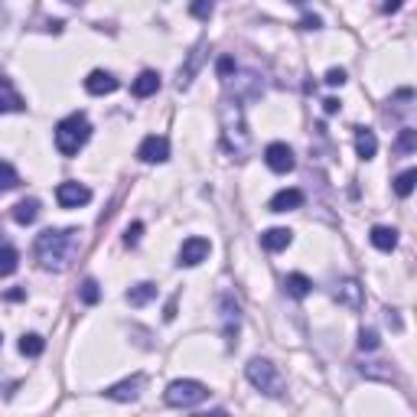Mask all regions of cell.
<instances>
[{"instance_id":"cell-17","label":"cell","mask_w":417,"mask_h":417,"mask_svg":"<svg viewBox=\"0 0 417 417\" xmlns=\"http://www.w3.org/2000/svg\"><path fill=\"white\" fill-rule=\"evenodd\" d=\"M355 153H359L362 160H372V157L379 153V137H375V131H369V127H359V131H355Z\"/></svg>"},{"instance_id":"cell-36","label":"cell","mask_w":417,"mask_h":417,"mask_svg":"<svg viewBox=\"0 0 417 417\" xmlns=\"http://www.w3.org/2000/svg\"><path fill=\"white\" fill-rule=\"evenodd\" d=\"M323 111H326V114H336V111H339V101H336V98H326V101H323Z\"/></svg>"},{"instance_id":"cell-8","label":"cell","mask_w":417,"mask_h":417,"mask_svg":"<svg viewBox=\"0 0 417 417\" xmlns=\"http://www.w3.org/2000/svg\"><path fill=\"white\" fill-rule=\"evenodd\" d=\"M208 251H212L208 238H199V235L186 238V241H183V248H180V264H183V267H196V264H202V261L208 257Z\"/></svg>"},{"instance_id":"cell-40","label":"cell","mask_w":417,"mask_h":417,"mask_svg":"<svg viewBox=\"0 0 417 417\" xmlns=\"http://www.w3.org/2000/svg\"><path fill=\"white\" fill-rule=\"evenodd\" d=\"M66 3H85V0H66Z\"/></svg>"},{"instance_id":"cell-25","label":"cell","mask_w":417,"mask_h":417,"mask_svg":"<svg viewBox=\"0 0 417 417\" xmlns=\"http://www.w3.org/2000/svg\"><path fill=\"white\" fill-rule=\"evenodd\" d=\"M17 261H20L17 248H10V245H0V277L13 274V271H17Z\"/></svg>"},{"instance_id":"cell-21","label":"cell","mask_w":417,"mask_h":417,"mask_svg":"<svg viewBox=\"0 0 417 417\" xmlns=\"http://www.w3.org/2000/svg\"><path fill=\"white\" fill-rule=\"evenodd\" d=\"M153 297H157V284H147V281H143V284H137V287L127 290V304H131V306H143V304H150Z\"/></svg>"},{"instance_id":"cell-28","label":"cell","mask_w":417,"mask_h":417,"mask_svg":"<svg viewBox=\"0 0 417 417\" xmlns=\"http://www.w3.org/2000/svg\"><path fill=\"white\" fill-rule=\"evenodd\" d=\"M98 300H101V287H98V281H92V277H88L85 284H82V304L95 306Z\"/></svg>"},{"instance_id":"cell-22","label":"cell","mask_w":417,"mask_h":417,"mask_svg":"<svg viewBox=\"0 0 417 417\" xmlns=\"http://www.w3.org/2000/svg\"><path fill=\"white\" fill-rule=\"evenodd\" d=\"M284 287H287V294L290 297H297V300H300V297H306L313 290V281L306 274H287V281H284Z\"/></svg>"},{"instance_id":"cell-16","label":"cell","mask_w":417,"mask_h":417,"mask_svg":"<svg viewBox=\"0 0 417 417\" xmlns=\"http://www.w3.org/2000/svg\"><path fill=\"white\" fill-rule=\"evenodd\" d=\"M300 206H304V192L300 190H281L271 199V212H294Z\"/></svg>"},{"instance_id":"cell-18","label":"cell","mask_w":417,"mask_h":417,"mask_svg":"<svg viewBox=\"0 0 417 417\" xmlns=\"http://www.w3.org/2000/svg\"><path fill=\"white\" fill-rule=\"evenodd\" d=\"M131 88H134V95H137V98H150V95H157V92H160V76L147 69V72H141V76L134 78Z\"/></svg>"},{"instance_id":"cell-4","label":"cell","mask_w":417,"mask_h":417,"mask_svg":"<svg viewBox=\"0 0 417 417\" xmlns=\"http://www.w3.org/2000/svg\"><path fill=\"white\" fill-rule=\"evenodd\" d=\"M245 375H248V381H251L257 391H264V395H271V398H277V395L284 391V379H281V372H277L274 362L251 359L245 365Z\"/></svg>"},{"instance_id":"cell-6","label":"cell","mask_w":417,"mask_h":417,"mask_svg":"<svg viewBox=\"0 0 417 417\" xmlns=\"http://www.w3.org/2000/svg\"><path fill=\"white\" fill-rule=\"evenodd\" d=\"M56 202L62 208H78L85 206V202H92V190L88 186H82V183H59L56 186Z\"/></svg>"},{"instance_id":"cell-1","label":"cell","mask_w":417,"mask_h":417,"mask_svg":"<svg viewBox=\"0 0 417 417\" xmlns=\"http://www.w3.org/2000/svg\"><path fill=\"white\" fill-rule=\"evenodd\" d=\"M78 251L76 228H46L36 238V261L43 271H66Z\"/></svg>"},{"instance_id":"cell-19","label":"cell","mask_w":417,"mask_h":417,"mask_svg":"<svg viewBox=\"0 0 417 417\" xmlns=\"http://www.w3.org/2000/svg\"><path fill=\"white\" fill-rule=\"evenodd\" d=\"M369 238H372V245L379 248V251H395V248H398V232L388 228V225H375Z\"/></svg>"},{"instance_id":"cell-24","label":"cell","mask_w":417,"mask_h":417,"mask_svg":"<svg viewBox=\"0 0 417 417\" xmlns=\"http://www.w3.org/2000/svg\"><path fill=\"white\" fill-rule=\"evenodd\" d=\"M362 375H365V379L395 381V369H388V365H385V362H365V365H362Z\"/></svg>"},{"instance_id":"cell-30","label":"cell","mask_w":417,"mask_h":417,"mask_svg":"<svg viewBox=\"0 0 417 417\" xmlns=\"http://www.w3.org/2000/svg\"><path fill=\"white\" fill-rule=\"evenodd\" d=\"M359 349H365V352L379 349V332H375V330H362L359 332Z\"/></svg>"},{"instance_id":"cell-31","label":"cell","mask_w":417,"mask_h":417,"mask_svg":"<svg viewBox=\"0 0 417 417\" xmlns=\"http://www.w3.org/2000/svg\"><path fill=\"white\" fill-rule=\"evenodd\" d=\"M190 13H192V17H199V20H208V17H212V0H192Z\"/></svg>"},{"instance_id":"cell-15","label":"cell","mask_w":417,"mask_h":417,"mask_svg":"<svg viewBox=\"0 0 417 417\" xmlns=\"http://www.w3.org/2000/svg\"><path fill=\"white\" fill-rule=\"evenodd\" d=\"M290 241H294L290 228H267L264 235H261V248H267V251H284Z\"/></svg>"},{"instance_id":"cell-14","label":"cell","mask_w":417,"mask_h":417,"mask_svg":"<svg viewBox=\"0 0 417 417\" xmlns=\"http://www.w3.org/2000/svg\"><path fill=\"white\" fill-rule=\"evenodd\" d=\"M27 104H23V98L17 95V88L10 85V78L0 76V114H7V111H23Z\"/></svg>"},{"instance_id":"cell-3","label":"cell","mask_w":417,"mask_h":417,"mask_svg":"<svg viewBox=\"0 0 417 417\" xmlns=\"http://www.w3.org/2000/svg\"><path fill=\"white\" fill-rule=\"evenodd\" d=\"M222 127H225V147L235 153V157H245L248 131H245V121H241L238 101H225V108H222Z\"/></svg>"},{"instance_id":"cell-2","label":"cell","mask_w":417,"mask_h":417,"mask_svg":"<svg viewBox=\"0 0 417 417\" xmlns=\"http://www.w3.org/2000/svg\"><path fill=\"white\" fill-rule=\"evenodd\" d=\"M88 137H92V124H88V118L82 111L69 114V118H62L56 124V150L62 157H76L85 147Z\"/></svg>"},{"instance_id":"cell-11","label":"cell","mask_w":417,"mask_h":417,"mask_svg":"<svg viewBox=\"0 0 417 417\" xmlns=\"http://www.w3.org/2000/svg\"><path fill=\"white\" fill-rule=\"evenodd\" d=\"M143 388V375H131V379L118 381V385H111V388H104V395L111 401H134L137 395H141Z\"/></svg>"},{"instance_id":"cell-35","label":"cell","mask_w":417,"mask_h":417,"mask_svg":"<svg viewBox=\"0 0 417 417\" xmlns=\"http://www.w3.org/2000/svg\"><path fill=\"white\" fill-rule=\"evenodd\" d=\"M323 27V20L316 17V13H306L304 20H300V29H320Z\"/></svg>"},{"instance_id":"cell-32","label":"cell","mask_w":417,"mask_h":417,"mask_svg":"<svg viewBox=\"0 0 417 417\" xmlns=\"http://www.w3.org/2000/svg\"><path fill=\"white\" fill-rule=\"evenodd\" d=\"M143 235V225L141 222H134V225H127V232H124V245H137Z\"/></svg>"},{"instance_id":"cell-39","label":"cell","mask_w":417,"mask_h":417,"mask_svg":"<svg viewBox=\"0 0 417 417\" xmlns=\"http://www.w3.org/2000/svg\"><path fill=\"white\" fill-rule=\"evenodd\" d=\"M23 297H27L23 290H7V300H23Z\"/></svg>"},{"instance_id":"cell-12","label":"cell","mask_w":417,"mask_h":417,"mask_svg":"<svg viewBox=\"0 0 417 417\" xmlns=\"http://www.w3.org/2000/svg\"><path fill=\"white\" fill-rule=\"evenodd\" d=\"M85 92L88 95H111V92H118V78H114L111 72L95 69V72L85 78Z\"/></svg>"},{"instance_id":"cell-5","label":"cell","mask_w":417,"mask_h":417,"mask_svg":"<svg viewBox=\"0 0 417 417\" xmlns=\"http://www.w3.org/2000/svg\"><path fill=\"white\" fill-rule=\"evenodd\" d=\"M163 398H167L170 408H196V404H202V401L208 398V388L202 385V381L180 379V381H173L170 388H167Z\"/></svg>"},{"instance_id":"cell-34","label":"cell","mask_w":417,"mask_h":417,"mask_svg":"<svg viewBox=\"0 0 417 417\" xmlns=\"http://www.w3.org/2000/svg\"><path fill=\"white\" fill-rule=\"evenodd\" d=\"M342 82H346V72H342V69H330V72H326V85H342Z\"/></svg>"},{"instance_id":"cell-37","label":"cell","mask_w":417,"mask_h":417,"mask_svg":"<svg viewBox=\"0 0 417 417\" xmlns=\"http://www.w3.org/2000/svg\"><path fill=\"white\" fill-rule=\"evenodd\" d=\"M401 3H404V0H385V13H395V10H401Z\"/></svg>"},{"instance_id":"cell-26","label":"cell","mask_w":417,"mask_h":417,"mask_svg":"<svg viewBox=\"0 0 417 417\" xmlns=\"http://www.w3.org/2000/svg\"><path fill=\"white\" fill-rule=\"evenodd\" d=\"M17 186H20V173L13 170L7 160H0V192L17 190Z\"/></svg>"},{"instance_id":"cell-23","label":"cell","mask_w":417,"mask_h":417,"mask_svg":"<svg viewBox=\"0 0 417 417\" xmlns=\"http://www.w3.org/2000/svg\"><path fill=\"white\" fill-rule=\"evenodd\" d=\"M43 349H46V342H43V336H36V332H27V336L20 339V352H23V355H29V359L43 355Z\"/></svg>"},{"instance_id":"cell-10","label":"cell","mask_w":417,"mask_h":417,"mask_svg":"<svg viewBox=\"0 0 417 417\" xmlns=\"http://www.w3.org/2000/svg\"><path fill=\"white\" fill-rule=\"evenodd\" d=\"M336 300H339L346 310H362V304H365V294H362V284L359 281H352V277H346V281H339V290H336Z\"/></svg>"},{"instance_id":"cell-33","label":"cell","mask_w":417,"mask_h":417,"mask_svg":"<svg viewBox=\"0 0 417 417\" xmlns=\"http://www.w3.org/2000/svg\"><path fill=\"white\" fill-rule=\"evenodd\" d=\"M215 69H218V76H222V78H228L232 72H235V59H232V56H222V59L215 62Z\"/></svg>"},{"instance_id":"cell-27","label":"cell","mask_w":417,"mask_h":417,"mask_svg":"<svg viewBox=\"0 0 417 417\" xmlns=\"http://www.w3.org/2000/svg\"><path fill=\"white\" fill-rule=\"evenodd\" d=\"M414 183H417V170H404L398 180H395V192H398L401 199H408L411 192H414Z\"/></svg>"},{"instance_id":"cell-29","label":"cell","mask_w":417,"mask_h":417,"mask_svg":"<svg viewBox=\"0 0 417 417\" xmlns=\"http://www.w3.org/2000/svg\"><path fill=\"white\" fill-rule=\"evenodd\" d=\"M417 147V131L414 127H404V131H401V137H398V150L401 153H411Z\"/></svg>"},{"instance_id":"cell-7","label":"cell","mask_w":417,"mask_h":417,"mask_svg":"<svg viewBox=\"0 0 417 417\" xmlns=\"http://www.w3.org/2000/svg\"><path fill=\"white\" fill-rule=\"evenodd\" d=\"M137 157H141L143 163H167V160H170V141L150 134V137H143V141H141Z\"/></svg>"},{"instance_id":"cell-9","label":"cell","mask_w":417,"mask_h":417,"mask_svg":"<svg viewBox=\"0 0 417 417\" xmlns=\"http://www.w3.org/2000/svg\"><path fill=\"white\" fill-rule=\"evenodd\" d=\"M264 163L271 167L274 173H290L294 170V150L287 147V143H267V150H264Z\"/></svg>"},{"instance_id":"cell-20","label":"cell","mask_w":417,"mask_h":417,"mask_svg":"<svg viewBox=\"0 0 417 417\" xmlns=\"http://www.w3.org/2000/svg\"><path fill=\"white\" fill-rule=\"evenodd\" d=\"M39 215V202L36 199H23L13 206V222H20V225H33Z\"/></svg>"},{"instance_id":"cell-13","label":"cell","mask_w":417,"mask_h":417,"mask_svg":"<svg viewBox=\"0 0 417 417\" xmlns=\"http://www.w3.org/2000/svg\"><path fill=\"white\" fill-rule=\"evenodd\" d=\"M222 316H225V339L235 342L238 323H241V310H238V304L232 300V297H222Z\"/></svg>"},{"instance_id":"cell-38","label":"cell","mask_w":417,"mask_h":417,"mask_svg":"<svg viewBox=\"0 0 417 417\" xmlns=\"http://www.w3.org/2000/svg\"><path fill=\"white\" fill-rule=\"evenodd\" d=\"M163 316H167V320H173V316H176V300H170V304H167V313H163Z\"/></svg>"}]
</instances>
